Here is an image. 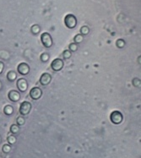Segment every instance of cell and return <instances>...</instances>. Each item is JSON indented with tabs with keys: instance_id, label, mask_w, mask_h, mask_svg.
<instances>
[{
	"instance_id": "obj_22",
	"label": "cell",
	"mask_w": 141,
	"mask_h": 158,
	"mask_svg": "<svg viewBox=\"0 0 141 158\" xmlns=\"http://www.w3.org/2000/svg\"><path fill=\"white\" fill-rule=\"evenodd\" d=\"M3 152H4V153H8V152H10V150H11V147H10V145H4L3 146Z\"/></svg>"
},
{
	"instance_id": "obj_16",
	"label": "cell",
	"mask_w": 141,
	"mask_h": 158,
	"mask_svg": "<svg viewBox=\"0 0 141 158\" xmlns=\"http://www.w3.org/2000/svg\"><path fill=\"white\" fill-rule=\"evenodd\" d=\"M31 32L33 34H38L40 32V26L38 25H34V26H31Z\"/></svg>"
},
{
	"instance_id": "obj_1",
	"label": "cell",
	"mask_w": 141,
	"mask_h": 158,
	"mask_svg": "<svg viewBox=\"0 0 141 158\" xmlns=\"http://www.w3.org/2000/svg\"><path fill=\"white\" fill-rule=\"evenodd\" d=\"M64 24L68 29H73L77 25V19L74 15H67L64 18Z\"/></svg>"
},
{
	"instance_id": "obj_6",
	"label": "cell",
	"mask_w": 141,
	"mask_h": 158,
	"mask_svg": "<svg viewBox=\"0 0 141 158\" xmlns=\"http://www.w3.org/2000/svg\"><path fill=\"white\" fill-rule=\"evenodd\" d=\"M42 91L39 87L32 88L30 91V96L33 100H38L40 97H42Z\"/></svg>"
},
{
	"instance_id": "obj_15",
	"label": "cell",
	"mask_w": 141,
	"mask_h": 158,
	"mask_svg": "<svg viewBox=\"0 0 141 158\" xmlns=\"http://www.w3.org/2000/svg\"><path fill=\"white\" fill-rule=\"evenodd\" d=\"M83 35H81V34H78V35H76L75 36H74V42L76 43V44H78V43H80V42H83Z\"/></svg>"
},
{
	"instance_id": "obj_25",
	"label": "cell",
	"mask_w": 141,
	"mask_h": 158,
	"mask_svg": "<svg viewBox=\"0 0 141 158\" xmlns=\"http://www.w3.org/2000/svg\"><path fill=\"white\" fill-rule=\"evenodd\" d=\"M1 87H2V84H1V82H0V89H1Z\"/></svg>"
},
{
	"instance_id": "obj_7",
	"label": "cell",
	"mask_w": 141,
	"mask_h": 158,
	"mask_svg": "<svg viewBox=\"0 0 141 158\" xmlns=\"http://www.w3.org/2000/svg\"><path fill=\"white\" fill-rule=\"evenodd\" d=\"M17 71L18 73H19L22 75H26L28 74V73L30 72V67L29 65L26 64V63H21L18 65V68H17Z\"/></svg>"
},
{
	"instance_id": "obj_19",
	"label": "cell",
	"mask_w": 141,
	"mask_h": 158,
	"mask_svg": "<svg viewBox=\"0 0 141 158\" xmlns=\"http://www.w3.org/2000/svg\"><path fill=\"white\" fill-rule=\"evenodd\" d=\"M63 57H64V59H68V58L71 57V52L70 51H64V53H63Z\"/></svg>"
},
{
	"instance_id": "obj_13",
	"label": "cell",
	"mask_w": 141,
	"mask_h": 158,
	"mask_svg": "<svg viewBox=\"0 0 141 158\" xmlns=\"http://www.w3.org/2000/svg\"><path fill=\"white\" fill-rule=\"evenodd\" d=\"M19 125H16V124H12L11 127H10V132L12 133L13 135L15 134H17V133L19 132Z\"/></svg>"
},
{
	"instance_id": "obj_14",
	"label": "cell",
	"mask_w": 141,
	"mask_h": 158,
	"mask_svg": "<svg viewBox=\"0 0 141 158\" xmlns=\"http://www.w3.org/2000/svg\"><path fill=\"white\" fill-rule=\"evenodd\" d=\"M89 31H90L89 27L86 26H82L81 28H80V33H81V35H87V34L89 33Z\"/></svg>"
},
{
	"instance_id": "obj_23",
	"label": "cell",
	"mask_w": 141,
	"mask_h": 158,
	"mask_svg": "<svg viewBox=\"0 0 141 158\" xmlns=\"http://www.w3.org/2000/svg\"><path fill=\"white\" fill-rule=\"evenodd\" d=\"M49 58V56H48V53H43V54L41 55V59H42V62H47Z\"/></svg>"
},
{
	"instance_id": "obj_5",
	"label": "cell",
	"mask_w": 141,
	"mask_h": 158,
	"mask_svg": "<svg viewBox=\"0 0 141 158\" xmlns=\"http://www.w3.org/2000/svg\"><path fill=\"white\" fill-rule=\"evenodd\" d=\"M64 61L62 59H60V58H56V59H54L53 61L52 62L51 67L54 71H59L64 68Z\"/></svg>"
},
{
	"instance_id": "obj_18",
	"label": "cell",
	"mask_w": 141,
	"mask_h": 158,
	"mask_svg": "<svg viewBox=\"0 0 141 158\" xmlns=\"http://www.w3.org/2000/svg\"><path fill=\"white\" fill-rule=\"evenodd\" d=\"M77 49H78V46L76 43H71L70 45H69V51H70L71 52H75Z\"/></svg>"
},
{
	"instance_id": "obj_4",
	"label": "cell",
	"mask_w": 141,
	"mask_h": 158,
	"mask_svg": "<svg viewBox=\"0 0 141 158\" xmlns=\"http://www.w3.org/2000/svg\"><path fill=\"white\" fill-rule=\"evenodd\" d=\"M31 104L28 102H24L20 104L19 106V113L21 115H27L31 112Z\"/></svg>"
},
{
	"instance_id": "obj_21",
	"label": "cell",
	"mask_w": 141,
	"mask_h": 158,
	"mask_svg": "<svg viewBox=\"0 0 141 158\" xmlns=\"http://www.w3.org/2000/svg\"><path fill=\"white\" fill-rule=\"evenodd\" d=\"M16 141V138L14 135H10L8 137V142L10 144H15Z\"/></svg>"
},
{
	"instance_id": "obj_3",
	"label": "cell",
	"mask_w": 141,
	"mask_h": 158,
	"mask_svg": "<svg viewBox=\"0 0 141 158\" xmlns=\"http://www.w3.org/2000/svg\"><path fill=\"white\" fill-rule=\"evenodd\" d=\"M122 114L118 111H114L111 113L110 115V119L111 122L114 124H119L122 122Z\"/></svg>"
},
{
	"instance_id": "obj_11",
	"label": "cell",
	"mask_w": 141,
	"mask_h": 158,
	"mask_svg": "<svg viewBox=\"0 0 141 158\" xmlns=\"http://www.w3.org/2000/svg\"><path fill=\"white\" fill-rule=\"evenodd\" d=\"M3 112H4V113H5L6 115H11V114H12L14 112L13 106H10V105H7V106L4 107Z\"/></svg>"
},
{
	"instance_id": "obj_12",
	"label": "cell",
	"mask_w": 141,
	"mask_h": 158,
	"mask_svg": "<svg viewBox=\"0 0 141 158\" xmlns=\"http://www.w3.org/2000/svg\"><path fill=\"white\" fill-rule=\"evenodd\" d=\"M16 73H15L14 71H10V72H9L8 73V74H7V78H8V80L10 81H14L16 79Z\"/></svg>"
},
{
	"instance_id": "obj_10",
	"label": "cell",
	"mask_w": 141,
	"mask_h": 158,
	"mask_svg": "<svg viewBox=\"0 0 141 158\" xmlns=\"http://www.w3.org/2000/svg\"><path fill=\"white\" fill-rule=\"evenodd\" d=\"M8 97H9V98H10V100L11 101V102H18V101L19 100L20 95H19V93L17 90H12L9 92V96H8Z\"/></svg>"
},
{
	"instance_id": "obj_24",
	"label": "cell",
	"mask_w": 141,
	"mask_h": 158,
	"mask_svg": "<svg viewBox=\"0 0 141 158\" xmlns=\"http://www.w3.org/2000/svg\"><path fill=\"white\" fill-rule=\"evenodd\" d=\"M3 67H4V64H3L2 62H0V74H1V73L3 72Z\"/></svg>"
},
{
	"instance_id": "obj_20",
	"label": "cell",
	"mask_w": 141,
	"mask_h": 158,
	"mask_svg": "<svg viewBox=\"0 0 141 158\" xmlns=\"http://www.w3.org/2000/svg\"><path fill=\"white\" fill-rule=\"evenodd\" d=\"M25 123V118L23 117H19L17 118V125H23Z\"/></svg>"
},
{
	"instance_id": "obj_9",
	"label": "cell",
	"mask_w": 141,
	"mask_h": 158,
	"mask_svg": "<svg viewBox=\"0 0 141 158\" xmlns=\"http://www.w3.org/2000/svg\"><path fill=\"white\" fill-rule=\"evenodd\" d=\"M17 87L19 89L21 92H25L26 90H27V87H28V85H27V81L25 80V79H19L17 81Z\"/></svg>"
},
{
	"instance_id": "obj_8",
	"label": "cell",
	"mask_w": 141,
	"mask_h": 158,
	"mask_svg": "<svg viewBox=\"0 0 141 158\" xmlns=\"http://www.w3.org/2000/svg\"><path fill=\"white\" fill-rule=\"evenodd\" d=\"M52 81L51 74L48 73H44L42 74L41 78H40V84L42 85H48L50 84V82Z\"/></svg>"
},
{
	"instance_id": "obj_2",
	"label": "cell",
	"mask_w": 141,
	"mask_h": 158,
	"mask_svg": "<svg viewBox=\"0 0 141 158\" xmlns=\"http://www.w3.org/2000/svg\"><path fill=\"white\" fill-rule=\"evenodd\" d=\"M41 41H42V43L43 44V46L45 48H51L52 45V39L51 35L48 32L42 33V35H41Z\"/></svg>"
},
{
	"instance_id": "obj_17",
	"label": "cell",
	"mask_w": 141,
	"mask_h": 158,
	"mask_svg": "<svg viewBox=\"0 0 141 158\" xmlns=\"http://www.w3.org/2000/svg\"><path fill=\"white\" fill-rule=\"evenodd\" d=\"M116 44H117V46L119 48H123V46L125 45V42L123 40H122V39H119V40L117 41Z\"/></svg>"
}]
</instances>
